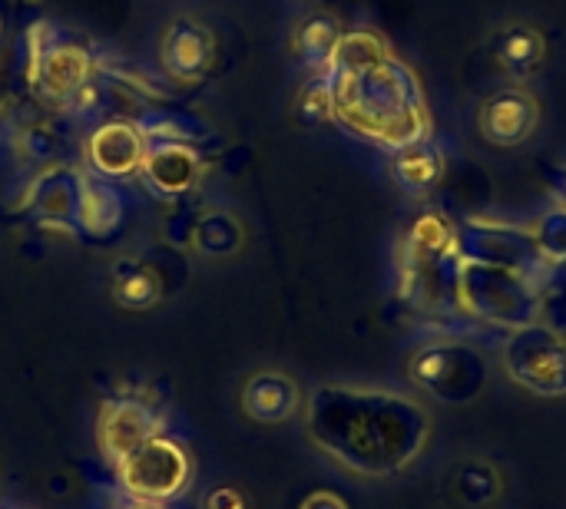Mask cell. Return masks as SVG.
Wrapping results in <instances>:
<instances>
[{
    "label": "cell",
    "instance_id": "cell-7",
    "mask_svg": "<svg viewBox=\"0 0 566 509\" xmlns=\"http://www.w3.org/2000/svg\"><path fill=\"white\" fill-rule=\"evenodd\" d=\"M507 378L537 394V397H564L566 394V338L547 325H524L507 331L501 351Z\"/></svg>",
    "mask_w": 566,
    "mask_h": 509
},
{
    "label": "cell",
    "instance_id": "cell-16",
    "mask_svg": "<svg viewBox=\"0 0 566 509\" xmlns=\"http://www.w3.org/2000/svg\"><path fill=\"white\" fill-rule=\"evenodd\" d=\"M126 222V199L119 192V182H106L83 169L80 182V212H76V232L93 242H106L119 235Z\"/></svg>",
    "mask_w": 566,
    "mask_h": 509
},
{
    "label": "cell",
    "instance_id": "cell-10",
    "mask_svg": "<svg viewBox=\"0 0 566 509\" xmlns=\"http://www.w3.org/2000/svg\"><path fill=\"white\" fill-rule=\"evenodd\" d=\"M458 252L474 262L517 268L531 278H544L547 262L537 252L534 232L511 229V225H491V222H468L458 229Z\"/></svg>",
    "mask_w": 566,
    "mask_h": 509
},
{
    "label": "cell",
    "instance_id": "cell-22",
    "mask_svg": "<svg viewBox=\"0 0 566 509\" xmlns=\"http://www.w3.org/2000/svg\"><path fill=\"white\" fill-rule=\"evenodd\" d=\"M544 53L547 43L531 23H511L494 36V56L514 76H531L544 63Z\"/></svg>",
    "mask_w": 566,
    "mask_h": 509
},
{
    "label": "cell",
    "instance_id": "cell-3",
    "mask_svg": "<svg viewBox=\"0 0 566 509\" xmlns=\"http://www.w3.org/2000/svg\"><path fill=\"white\" fill-rule=\"evenodd\" d=\"M454 308L484 325L514 331L537 321L544 308V288L537 278L517 268L488 265L461 255L454 275Z\"/></svg>",
    "mask_w": 566,
    "mask_h": 509
},
{
    "label": "cell",
    "instance_id": "cell-12",
    "mask_svg": "<svg viewBox=\"0 0 566 509\" xmlns=\"http://www.w3.org/2000/svg\"><path fill=\"white\" fill-rule=\"evenodd\" d=\"M159 431H163V417L156 414L153 404L129 397V394H116V397L103 401L99 417H96L99 457L116 470L136 447H143Z\"/></svg>",
    "mask_w": 566,
    "mask_h": 509
},
{
    "label": "cell",
    "instance_id": "cell-9",
    "mask_svg": "<svg viewBox=\"0 0 566 509\" xmlns=\"http://www.w3.org/2000/svg\"><path fill=\"white\" fill-rule=\"evenodd\" d=\"M146 146H149V139H146L139 119L93 123L83 139V169L106 182L139 179Z\"/></svg>",
    "mask_w": 566,
    "mask_h": 509
},
{
    "label": "cell",
    "instance_id": "cell-8",
    "mask_svg": "<svg viewBox=\"0 0 566 509\" xmlns=\"http://www.w3.org/2000/svg\"><path fill=\"white\" fill-rule=\"evenodd\" d=\"M80 182H83V166L70 162H50L36 169L23 189V212L33 219L36 229L43 232H76V212H80Z\"/></svg>",
    "mask_w": 566,
    "mask_h": 509
},
{
    "label": "cell",
    "instance_id": "cell-18",
    "mask_svg": "<svg viewBox=\"0 0 566 509\" xmlns=\"http://www.w3.org/2000/svg\"><path fill=\"white\" fill-rule=\"evenodd\" d=\"M454 255H458V225L438 209L418 212L401 242V265H441Z\"/></svg>",
    "mask_w": 566,
    "mask_h": 509
},
{
    "label": "cell",
    "instance_id": "cell-30",
    "mask_svg": "<svg viewBox=\"0 0 566 509\" xmlns=\"http://www.w3.org/2000/svg\"><path fill=\"white\" fill-rule=\"evenodd\" d=\"M119 509H166L163 503H143V500H126Z\"/></svg>",
    "mask_w": 566,
    "mask_h": 509
},
{
    "label": "cell",
    "instance_id": "cell-13",
    "mask_svg": "<svg viewBox=\"0 0 566 509\" xmlns=\"http://www.w3.org/2000/svg\"><path fill=\"white\" fill-rule=\"evenodd\" d=\"M212 63H216V33L199 17L189 13L172 17L159 36L163 73L179 86H192L202 76H209Z\"/></svg>",
    "mask_w": 566,
    "mask_h": 509
},
{
    "label": "cell",
    "instance_id": "cell-31",
    "mask_svg": "<svg viewBox=\"0 0 566 509\" xmlns=\"http://www.w3.org/2000/svg\"><path fill=\"white\" fill-rule=\"evenodd\" d=\"M0 33H3V23H0Z\"/></svg>",
    "mask_w": 566,
    "mask_h": 509
},
{
    "label": "cell",
    "instance_id": "cell-14",
    "mask_svg": "<svg viewBox=\"0 0 566 509\" xmlns=\"http://www.w3.org/2000/svg\"><path fill=\"white\" fill-rule=\"evenodd\" d=\"M541 123V103L527 86H504L491 93L478 109V129L484 142L497 149L524 146Z\"/></svg>",
    "mask_w": 566,
    "mask_h": 509
},
{
    "label": "cell",
    "instance_id": "cell-4",
    "mask_svg": "<svg viewBox=\"0 0 566 509\" xmlns=\"http://www.w3.org/2000/svg\"><path fill=\"white\" fill-rule=\"evenodd\" d=\"M27 86L36 99L50 106H66V99L96 73V53L93 46L50 23V20H33L27 26Z\"/></svg>",
    "mask_w": 566,
    "mask_h": 509
},
{
    "label": "cell",
    "instance_id": "cell-24",
    "mask_svg": "<svg viewBox=\"0 0 566 509\" xmlns=\"http://www.w3.org/2000/svg\"><path fill=\"white\" fill-rule=\"evenodd\" d=\"M451 490L458 494V500L468 509H484L501 497L504 484H501V474L491 464L468 460V464H458L454 480H451Z\"/></svg>",
    "mask_w": 566,
    "mask_h": 509
},
{
    "label": "cell",
    "instance_id": "cell-32",
    "mask_svg": "<svg viewBox=\"0 0 566 509\" xmlns=\"http://www.w3.org/2000/svg\"><path fill=\"white\" fill-rule=\"evenodd\" d=\"M564 195H566V182H564Z\"/></svg>",
    "mask_w": 566,
    "mask_h": 509
},
{
    "label": "cell",
    "instance_id": "cell-19",
    "mask_svg": "<svg viewBox=\"0 0 566 509\" xmlns=\"http://www.w3.org/2000/svg\"><path fill=\"white\" fill-rule=\"evenodd\" d=\"M245 242L242 222L239 215H232L222 205H209L199 209L189 219V232H186V248L199 258H232Z\"/></svg>",
    "mask_w": 566,
    "mask_h": 509
},
{
    "label": "cell",
    "instance_id": "cell-28",
    "mask_svg": "<svg viewBox=\"0 0 566 509\" xmlns=\"http://www.w3.org/2000/svg\"><path fill=\"white\" fill-rule=\"evenodd\" d=\"M202 509H249V500L235 487H219L202 500Z\"/></svg>",
    "mask_w": 566,
    "mask_h": 509
},
{
    "label": "cell",
    "instance_id": "cell-2",
    "mask_svg": "<svg viewBox=\"0 0 566 509\" xmlns=\"http://www.w3.org/2000/svg\"><path fill=\"white\" fill-rule=\"evenodd\" d=\"M328 79L335 89V123L355 139L395 152L431 136L421 83L395 53L361 73Z\"/></svg>",
    "mask_w": 566,
    "mask_h": 509
},
{
    "label": "cell",
    "instance_id": "cell-27",
    "mask_svg": "<svg viewBox=\"0 0 566 509\" xmlns=\"http://www.w3.org/2000/svg\"><path fill=\"white\" fill-rule=\"evenodd\" d=\"M534 242H537V252H541V258L547 262V268L566 262V205L551 209V212L537 222Z\"/></svg>",
    "mask_w": 566,
    "mask_h": 509
},
{
    "label": "cell",
    "instance_id": "cell-11",
    "mask_svg": "<svg viewBox=\"0 0 566 509\" xmlns=\"http://www.w3.org/2000/svg\"><path fill=\"white\" fill-rule=\"evenodd\" d=\"M139 179L156 199L179 202L192 195L206 179V156L196 142L186 139H149Z\"/></svg>",
    "mask_w": 566,
    "mask_h": 509
},
{
    "label": "cell",
    "instance_id": "cell-1",
    "mask_svg": "<svg viewBox=\"0 0 566 509\" xmlns=\"http://www.w3.org/2000/svg\"><path fill=\"white\" fill-rule=\"evenodd\" d=\"M305 431L342 470L381 480L408 470L424 454L431 417L411 394L325 384L305 401Z\"/></svg>",
    "mask_w": 566,
    "mask_h": 509
},
{
    "label": "cell",
    "instance_id": "cell-17",
    "mask_svg": "<svg viewBox=\"0 0 566 509\" xmlns=\"http://www.w3.org/2000/svg\"><path fill=\"white\" fill-rule=\"evenodd\" d=\"M388 169H391V182L405 195L424 199L444 179V152L428 136V139H418L411 146H401V149L388 152Z\"/></svg>",
    "mask_w": 566,
    "mask_h": 509
},
{
    "label": "cell",
    "instance_id": "cell-25",
    "mask_svg": "<svg viewBox=\"0 0 566 509\" xmlns=\"http://www.w3.org/2000/svg\"><path fill=\"white\" fill-rule=\"evenodd\" d=\"M13 146H17V152H20L23 162L43 169V166H50V162H60L56 156H60L63 136H60V129H56L53 123H23V126L17 129Z\"/></svg>",
    "mask_w": 566,
    "mask_h": 509
},
{
    "label": "cell",
    "instance_id": "cell-21",
    "mask_svg": "<svg viewBox=\"0 0 566 509\" xmlns=\"http://www.w3.org/2000/svg\"><path fill=\"white\" fill-rule=\"evenodd\" d=\"M342 23L332 13H308L295 23L292 30V50L295 60L308 70V76L315 73H328L332 56L342 43Z\"/></svg>",
    "mask_w": 566,
    "mask_h": 509
},
{
    "label": "cell",
    "instance_id": "cell-23",
    "mask_svg": "<svg viewBox=\"0 0 566 509\" xmlns=\"http://www.w3.org/2000/svg\"><path fill=\"white\" fill-rule=\"evenodd\" d=\"M391 50L388 43L375 33V30H345L342 33V43L332 56V66H328V76H348V73H361L368 66H375L378 60H385Z\"/></svg>",
    "mask_w": 566,
    "mask_h": 509
},
{
    "label": "cell",
    "instance_id": "cell-29",
    "mask_svg": "<svg viewBox=\"0 0 566 509\" xmlns=\"http://www.w3.org/2000/svg\"><path fill=\"white\" fill-rule=\"evenodd\" d=\"M298 509H348V503L338 497V494H328V490H318V494H312L305 503Z\"/></svg>",
    "mask_w": 566,
    "mask_h": 509
},
{
    "label": "cell",
    "instance_id": "cell-5",
    "mask_svg": "<svg viewBox=\"0 0 566 509\" xmlns=\"http://www.w3.org/2000/svg\"><path fill=\"white\" fill-rule=\"evenodd\" d=\"M192 477H196L192 454L186 450V444H179L163 431L153 434L116 467V480L126 500L163 503V507L179 500L192 487Z\"/></svg>",
    "mask_w": 566,
    "mask_h": 509
},
{
    "label": "cell",
    "instance_id": "cell-6",
    "mask_svg": "<svg viewBox=\"0 0 566 509\" xmlns=\"http://www.w3.org/2000/svg\"><path fill=\"white\" fill-rule=\"evenodd\" d=\"M408 374L418 388L444 404H471L488 388L491 364L474 344L444 338L415 351Z\"/></svg>",
    "mask_w": 566,
    "mask_h": 509
},
{
    "label": "cell",
    "instance_id": "cell-20",
    "mask_svg": "<svg viewBox=\"0 0 566 509\" xmlns=\"http://www.w3.org/2000/svg\"><path fill=\"white\" fill-rule=\"evenodd\" d=\"M109 295L126 311H149L163 301V278L149 262L123 255L109 268Z\"/></svg>",
    "mask_w": 566,
    "mask_h": 509
},
{
    "label": "cell",
    "instance_id": "cell-26",
    "mask_svg": "<svg viewBox=\"0 0 566 509\" xmlns=\"http://www.w3.org/2000/svg\"><path fill=\"white\" fill-rule=\"evenodd\" d=\"M295 113H298L305 123H335V89H332L328 73L308 76V83L298 89Z\"/></svg>",
    "mask_w": 566,
    "mask_h": 509
},
{
    "label": "cell",
    "instance_id": "cell-15",
    "mask_svg": "<svg viewBox=\"0 0 566 509\" xmlns=\"http://www.w3.org/2000/svg\"><path fill=\"white\" fill-rule=\"evenodd\" d=\"M239 404H242V414L252 424L279 427V424H289V421H295L302 414L305 394H302V384L292 374L275 371V368H262V371L245 378Z\"/></svg>",
    "mask_w": 566,
    "mask_h": 509
}]
</instances>
